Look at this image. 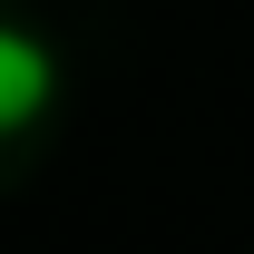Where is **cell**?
I'll return each instance as SVG.
<instances>
[{"label": "cell", "mask_w": 254, "mask_h": 254, "mask_svg": "<svg viewBox=\"0 0 254 254\" xmlns=\"http://www.w3.org/2000/svg\"><path fill=\"white\" fill-rule=\"evenodd\" d=\"M49 88H59L49 49H39L30 30H10V20H0V137H10V127H30L39 108H49Z\"/></svg>", "instance_id": "obj_1"}]
</instances>
